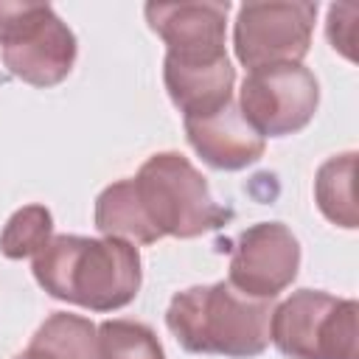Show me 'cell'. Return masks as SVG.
<instances>
[{"label":"cell","instance_id":"9","mask_svg":"<svg viewBox=\"0 0 359 359\" xmlns=\"http://www.w3.org/2000/svg\"><path fill=\"white\" fill-rule=\"evenodd\" d=\"M230 3H149L146 20L165 42V59L216 62L224 59V25Z\"/></svg>","mask_w":359,"mask_h":359},{"label":"cell","instance_id":"15","mask_svg":"<svg viewBox=\"0 0 359 359\" xmlns=\"http://www.w3.org/2000/svg\"><path fill=\"white\" fill-rule=\"evenodd\" d=\"M50 238H53L50 210L42 205H25L6 222L0 233V252L11 261L34 258L48 247Z\"/></svg>","mask_w":359,"mask_h":359},{"label":"cell","instance_id":"17","mask_svg":"<svg viewBox=\"0 0 359 359\" xmlns=\"http://www.w3.org/2000/svg\"><path fill=\"white\" fill-rule=\"evenodd\" d=\"M356 17L359 8L345 3V6H331L328 8V39L334 45V50H339L345 59H353L356 50Z\"/></svg>","mask_w":359,"mask_h":359},{"label":"cell","instance_id":"5","mask_svg":"<svg viewBox=\"0 0 359 359\" xmlns=\"http://www.w3.org/2000/svg\"><path fill=\"white\" fill-rule=\"evenodd\" d=\"M0 53L11 76L53 87L73 70L76 36L48 3L0 0Z\"/></svg>","mask_w":359,"mask_h":359},{"label":"cell","instance_id":"12","mask_svg":"<svg viewBox=\"0 0 359 359\" xmlns=\"http://www.w3.org/2000/svg\"><path fill=\"white\" fill-rule=\"evenodd\" d=\"M95 227L104 236L112 238H123V241H137V244H154L160 236L154 233V227L149 224L137 196H135V185L132 180H118L112 185H107L98 199H95Z\"/></svg>","mask_w":359,"mask_h":359},{"label":"cell","instance_id":"8","mask_svg":"<svg viewBox=\"0 0 359 359\" xmlns=\"http://www.w3.org/2000/svg\"><path fill=\"white\" fill-rule=\"evenodd\" d=\"M300 266V244L280 222H258L238 233L230 252L227 283L255 300L278 297Z\"/></svg>","mask_w":359,"mask_h":359},{"label":"cell","instance_id":"13","mask_svg":"<svg viewBox=\"0 0 359 359\" xmlns=\"http://www.w3.org/2000/svg\"><path fill=\"white\" fill-rule=\"evenodd\" d=\"M31 348L50 359H104L98 325L67 311L50 314L31 337Z\"/></svg>","mask_w":359,"mask_h":359},{"label":"cell","instance_id":"7","mask_svg":"<svg viewBox=\"0 0 359 359\" xmlns=\"http://www.w3.org/2000/svg\"><path fill=\"white\" fill-rule=\"evenodd\" d=\"M317 104V79L303 65L250 70L238 93V112L261 137H283L300 132L314 118Z\"/></svg>","mask_w":359,"mask_h":359},{"label":"cell","instance_id":"16","mask_svg":"<svg viewBox=\"0 0 359 359\" xmlns=\"http://www.w3.org/2000/svg\"><path fill=\"white\" fill-rule=\"evenodd\" d=\"M98 339L104 359H165L154 331L137 320H104Z\"/></svg>","mask_w":359,"mask_h":359},{"label":"cell","instance_id":"6","mask_svg":"<svg viewBox=\"0 0 359 359\" xmlns=\"http://www.w3.org/2000/svg\"><path fill=\"white\" fill-rule=\"evenodd\" d=\"M317 20V3L278 0V3H244L233 28L236 59L250 67L300 65L309 53L311 31Z\"/></svg>","mask_w":359,"mask_h":359},{"label":"cell","instance_id":"2","mask_svg":"<svg viewBox=\"0 0 359 359\" xmlns=\"http://www.w3.org/2000/svg\"><path fill=\"white\" fill-rule=\"evenodd\" d=\"M272 311V300L247 297L227 280H219L174 294L165 325L188 353L247 359L266 351Z\"/></svg>","mask_w":359,"mask_h":359},{"label":"cell","instance_id":"14","mask_svg":"<svg viewBox=\"0 0 359 359\" xmlns=\"http://www.w3.org/2000/svg\"><path fill=\"white\" fill-rule=\"evenodd\" d=\"M353 177H356V154L345 151V154L325 160L317 171V180H314V196H317L323 216L339 227H348V230L356 227Z\"/></svg>","mask_w":359,"mask_h":359},{"label":"cell","instance_id":"1","mask_svg":"<svg viewBox=\"0 0 359 359\" xmlns=\"http://www.w3.org/2000/svg\"><path fill=\"white\" fill-rule=\"evenodd\" d=\"M36 283L56 300L90 311H115L140 289V252L123 238L53 236L34 255Z\"/></svg>","mask_w":359,"mask_h":359},{"label":"cell","instance_id":"4","mask_svg":"<svg viewBox=\"0 0 359 359\" xmlns=\"http://www.w3.org/2000/svg\"><path fill=\"white\" fill-rule=\"evenodd\" d=\"M359 306L300 289L272 311L269 342L289 359H359Z\"/></svg>","mask_w":359,"mask_h":359},{"label":"cell","instance_id":"18","mask_svg":"<svg viewBox=\"0 0 359 359\" xmlns=\"http://www.w3.org/2000/svg\"><path fill=\"white\" fill-rule=\"evenodd\" d=\"M14 359H50V356H45L42 351H36V348H31V345H28V348H25L20 356H14Z\"/></svg>","mask_w":359,"mask_h":359},{"label":"cell","instance_id":"3","mask_svg":"<svg viewBox=\"0 0 359 359\" xmlns=\"http://www.w3.org/2000/svg\"><path fill=\"white\" fill-rule=\"evenodd\" d=\"M132 185L160 238H194L222 227L230 219V210L216 205L205 177L180 151L151 154L135 174Z\"/></svg>","mask_w":359,"mask_h":359},{"label":"cell","instance_id":"11","mask_svg":"<svg viewBox=\"0 0 359 359\" xmlns=\"http://www.w3.org/2000/svg\"><path fill=\"white\" fill-rule=\"evenodd\" d=\"M163 81L174 107L185 118H205L233 101L236 70L227 56L216 62H194V65L165 59Z\"/></svg>","mask_w":359,"mask_h":359},{"label":"cell","instance_id":"10","mask_svg":"<svg viewBox=\"0 0 359 359\" xmlns=\"http://www.w3.org/2000/svg\"><path fill=\"white\" fill-rule=\"evenodd\" d=\"M185 135L194 151L219 171L247 168L264 154V137L244 121L233 101L213 115L185 118Z\"/></svg>","mask_w":359,"mask_h":359}]
</instances>
